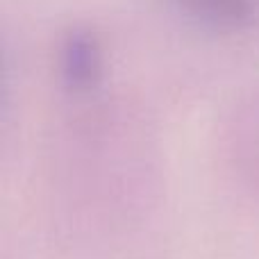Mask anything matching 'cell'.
I'll return each mask as SVG.
<instances>
[{"instance_id": "1", "label": "cell", "mask_w": 259, "mask_h": 259, "mask_svg": "<svg viewBox=\"0 0 259 259\" xmlns=\"http://www.w3.org/2000/svg\"><path fill=\"white\" fill-rule=\"evenodd\" d=\"M62 75L71 89L87 91L103 75V50L91 32L77 30L62 46Z\"/></svg>"}, {"instance_id": "2", "label": "cell", "mask_w": 259, "mask_h": 259, "mask_svg": "<svg viewBox=\"0 0 259 259\" xmlns=\"http://www.w3.org/2000/svg\"><path fill=\"white\" fill-rule=\"evenodd\" d=\"M184 3H189L200 14H207L211 18H228V21H237L250 12L248 0H184Z\"/></svg>"}]
</instances>
